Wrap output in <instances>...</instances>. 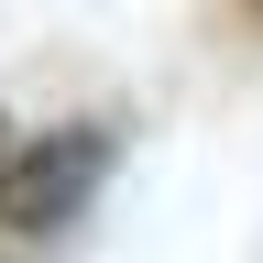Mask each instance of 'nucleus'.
I'll return each instance as SVG.
<instances>
[{
  "label": "nucleus",
  "instance_id": "1",
  "mask_svg": "<svg viewBox=\"0 0 263 263\" xmlns=\"http://www.w3.org/2000/svg\"><path fill=\"white\" fill-rule=\"evenodd\" d=\"M110 164H121L110 121H55V132H33V143H11L0 154V230H66L110 186Z\"/></svg>",
  "mask_w": 263,
  "mask_h": 263
},
{
  "label": "nucleus",
  "instance_id": "2",
  "mask_svg": "<svg viewBox=\"0 0 263 263\" xmlns=\"http://www.w3.org/2000/svg\"><path fill=\"white\" fill-rule=\"evenodd\" d=\"M241 11H263V0H241Z\"/></svg>",
  "mask_w": 263,
  "mask_h": 263
}]
</instances>
